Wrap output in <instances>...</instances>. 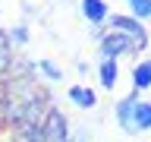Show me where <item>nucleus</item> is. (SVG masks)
<instances>
[{"mask_svg":"<svg viewBox=\"0 0 151 142\" xmlns=\"http://www.w3.org/2000/svg\"><path fill=\"white\" fill-rule=\"evenodd\" d=\"M142 95L129 92L123 95V98H116V104H113V117H116V123H120L123 133H129V136H135V130H132V111H135V101H139Z\"/></svg>","mask_w":151,"mask_h":142,"instance_id":"5","label":"nucleus"},{"mask_svg":"<svg viewBox=\"0 0 151 142\" xmlns=\"http://www.w3.org/2000/svg\"><path fill=\"white\" fill-rule=\"evenodd\" d=\"M41 136H44V142H69V139H73L69 123H66V117H63V111H60V107H50V111L44 114Z\"/></svg>","mask_w":151,"mask_h":142,"instance_id":"3","label":"nucleus"},{"mask_svg":"<svg viewBox=\"0 0 151 142\" xmlns=\"http://www.w3.org/2000/svg\"><path fill=\"white\" fill-rule=\"evenodd\" d=\"M66 98H69V104L79 107V111H94V107H98V92H94L91 85H69Z\"/></svg>","mask_w":151,"mask_h":142,"instance_id":"6","label":"nucleus"},{"mask_svg":"<svg viewBox=\"0 0 151 142\" xmlns=\"http://www.w3.org/2000/svg\"><path fill=\"white\" fill-rule=\"evenodd\" d=\"M107 28H113V32L126 35L135 54H142V51L148 47V28L142 25L139 19H132L129 13H110V16H107Z\"/></svg>","mask_w":151,"mask_h":142,"instance_id":"1","label":"nucleus"},{"mask_svg":"<svg viewBox=\"0 0 151 142\" xmlns=\"http://www.w3.org/2000/svg\"><path fill=\"white\" fill-rule=\"evenodd\" d=\"M135 54L129 44V38L120 35V32H113V28H107L101 38H98V60H120V57H129Z\"/></svg>","mask_w":151,"mask_h":142,"instance_id":"2","label":"nucleus"},{"mask_svg":"<svg viewBox=\"0 0 151 142\" xmlns=\"http://www.w3.org/2000/svg\"><path fill=\"white\" fill-rule=\"evenodd\" d=\"M79 13L91 28H104L107 16H110V3L107 0H79Z\"/></svg>","mask_w":151,"mask_h":142,"instance_id":"4","label":"nucleus"},{"mask_svg":"<svg viewBox=\"0 0 151 142\" xmlns=\"http://www.w3.org/2000/svg\"><path fill=\"white\" fill-rule=\"evenodd\" d=\"M35 66L44 73V79H50V82H60V79H63V70H60V63H54V60H38Z\"/></svg>","mask_w":151,"mask_h":142,"instance_id":"12","label":"nucleus"},{"mask_svg":"<svg viewBox=\"0 0 151 142\" xmlns=\"http://www.w3.org/2000/svg\"><path fill=\"white\" fill-rule=\"evenodd\" d=\"M126 7H129V16L132 19H139L142 25L151 19V0H123Z\"/></svg>","mask_w":151,"mask_h":142,"instance_id":"10","label":"nucleus"},{"mask_svg":"<svg viewBox=\"0 0 151 142\" xmlns=\"http://www.w3.org/2000/svg\"><path fill=\"white\" fill-rule=\"evenodd\" d=\"M132 92L142 95V92H148L151 88V57H145V60H139V63L132 66Z\"/></svg>","mask_w":151,"mask_h":142,"instance_id":"8","label":"nucleus"},{"mask_svg":"<svg viewBox=\"0 0 151 142\" xmlns=\"http://www.w3.org/2000/svg\"><path fill=\"white\" fill-rule=\"evenodd\" d=\"M9 60H13V47H9V38H6V28L0 25V73L9 66Z\"/></svg>","mask_w":151,"mask_h":142,"instance_id":"13","label":"nucleus"},{"mask_svg":"<svg viewBox=\"0 0 151 142\" xmlns=\"http://www.w3.org/2000/svg\"><path fill=\"white\" fill-rule=\"evenodd\" d=\"M132 130H135V133H148L151 130V101H145V98L135 101V111H132Z\"/></svg>","mask_w":151,"mask_h":142,"instance_id":"9","label":"nucleus"},{"mask_svg":"<svg viewBox=\"0 0 151 142\" xmlns=\"http://www.w3.org/2000/svg\"><path fill=\"white\" fill-rule=\"evenodd\" d=\"M94 76H98V85L104 92H113L116 82H120V60H98Z\"/></svg>","mask_w":151,"mask_h":142,"instance_id":"7","label":"nucleus"},{"mask_svg":"<svg viewBox=\"0 0 151 142\" xmlns=\"http://www.w3.org/2000/svg\"><path fill=\"white\" fill-rule=\"evenodd\" d=\"M6 38H9V47H25L28 38H32V32H28L25 22H16L13 28H6Z\"/></svg>","mask_w":151,"mask_h":142,"instance_id":"11","label":"nucleus"}]
</instances>
